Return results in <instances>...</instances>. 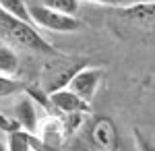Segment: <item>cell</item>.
<instances>
[{"mask_svg": "<svg viewBox=\"0 0 155 151\" xmlns=\"http://www.w3.org/2000/svg\"><path fill=\"white\" fill-rule=\"evenodd\" d=\"M91 143L93 147H97V151H118L120 147V137L116 124L110 120V118L99 116L93 120L91 124Z\"/></svg>", "mask_w": 155, "mask_h": 151, "instance_id": "cell-6", "label": "cell"}, {"mask_svg": "<svg viewBox=\"0 0 155 151\" xmlns=\"http://www.w3.org/2000/svg\"><path fill=\"white\" fill-rule=\"evenodd\" d=\"M0 130L8 135V133H15V130H21V126H19V124H17L12 118L4 116V114L0 112Z\"/></svg>", "mask_w": 155, "mask_h": 151, "instance_id": "cell-16", "label": "cell"}, {"mask_svg": "<svg viewBox=\"0 0 155 151\" xmlns=\"http://www.w3.org/2000/svg\"><path fill=\"white\" fill-rule=\"evenodd\" d=\"M41 4L62 15H71V17H77L79 12V0H41Z\"/></svg>", "mask_w": 155, "mask_h": 151, "instance_id": "cell-13", "label": "cell"}, {"mask_svg": "<svg viewBox=\"0 0 155 151\" xmlns=\"http://www.w3.org/2000/svg\"><path fill=\"white\" fill-rule=\"evenodd\" d=\"M85 62L83 58H56L46 64L44 69V91L52 93V91H58V89H64L68 87L71 79L83 69Z\"/></svg>", "mask_w": 155, "mask_h": 151, "instance_id": "cell-3", "label": "cell"}, {"mask_svg": "<svg viewBox=\"0 0 155 151\" xmlns=\"http://www.w3.org/2000/svg\"><path fill=\"white\" fill-rule=\"evenodd\" d=\"M52 112H56L58 116H74V114H83L87 116L91 112V104H87L85 99H81L77 93H72L68 87L58 89V91L48 93Z\"/></svg>", "mask_w": 155, "mask_h": 151, "instance_id": "cell-5", "label": "cell"}, {"mask_svg": "<svg viewBox=\"0 0 155 151\" xmlns=\"http://www.w3.org/2000/svg\"><path fill=\"white\" fill-rule=\"evenodd\" d=\"M35 135L46 145L62 151V145H64V139H66V128H64V122L58 114H48V116L39 118Z\"/></svg>", "mask_w": 155, "mask_h": 151, "instance_id": "cell-7", "label": "cell"}, {"mask_svg": "<svg viewBox=\"0 0 155 151\" xmlns=\"http://www.w3.org/2000/svg\"><path fill=\"white\" fill-rule=\"evenodd\" d=\"M6 139H8V151H31L29 143H27V137H25V130L8 133Z\"/></svg>", "mask_w": 155, "mask_h": 151, "instance_id": "cell-14", "label": "cell"}, {"mask_svg": "<svg viewBox=\"0 0 155 151\" xmlns=\"http://www.w3.org/2000/svg\"><path fill=\"white\" fill-rule=\"evenodd\" d=\"M27 89V83H23L17 77H8V75H0V97H12L19 95Z\"/></svg>", "mask_w": 155, "mask_h": 151, "instance_id": "cell-12", "label": "cell"}, {"mask_svg": "<svg viewBox=\"0 0 155 151\" xmlns=\"http://www.w3.org/2000/svg\"><path fill=\"white\" fill-rule=\"evenodd\" d=\"M132 137H134V145H137V151H155V143L147 135H143L139 128L132 130Z\"/></svg>", "mask_w": 155, "mask_h": 151, "instance_id": "cell-15", "label": "cell"}, {"mask_svg": "<svg viewBox=\"0 0 155 151\" xmlns=\"http://www.w3.org/2000/svg\"><path fill=\"white\" fill-rule=\"evenodd\" d=\"M0 151H8V139H6V133L0 130Z\"/></svg>", "mask_w": 155, "mask_h": 151, "instance_id": "cell-19", "label": "cell"}, {"mask_svg": "<svg viewBox=\"0 0 155 151\" xmlns=\"http://www.w3.org/2000/svg\"><path fill=\"white\" fill-rule=\"evenodd\" d=\"M12 120L21 126V130L25 133H31L35 135L37 133V124H39V116H37V104L31 99V97H23L19 99L15 110H12Z\"/></svg>", "mask_w": 155, "mask_h": 151, "instance_id": "cell-8", "label": "cell"}, {"mask_svg": "<svg viewBox=\"0 0 155 151\" xmlns=\"http://www.w3.org/2000/svg\"><path fill=\"white\" fill-rule=\"evenodd\" d=\"M0 8L4 12H8L12 17L21 19V21H27L31 23V17H29V4L25 0H0ZM33 25V23H31Z\"/></svg>", "mask_w": 155, "mask_h": 151, "instance_id": "cell-11", "label": "cell"}, {"mask_svg": "<svg viewBox=\"0 0 155 151\" xmlns=\"http://www.w3.org/2000/svg\"><path fill=\"white\" fill-rule=\"evenodd\" d=\"M118 8H130V6H139V4H151L155 0H116Z\"/></svg>", "mask_w": 155, "mask_h": 151, "instance_id": "cell-17", "label": "cell"}, {"mask_svg": "<svg viewBox=\"0 0 155 151\" xmlns=\"http://www.w3.org/2000/svg\"><path fill=\"white\" fill-rule=\"evenodd\" d=\"M29 17L33 27L46 29V31H56V33H72L81 27L79 17L62 15L58 11H52L44 4H31L29 6Z\"/></svg>", "mask_w": 155, "mask_h": 151, "instance_id": "cell-2", "label": "cell"}, {"mask_svg": "<svg viewBox=\"0 0 155 151\" xmlns=\"http://www.w3.org/2000/svg\"><path fill=\"white\" fill-rule=\"evenodd\" d=\"M19 72V56L11 46L0 42V75L15 77Z\"/></svg>", "mask_w": 155, "mask_h": 151, "instance_id": "cell-9", "label": "cell"}, {"mask_svg": "<svg viewBox=\"0 0 155 151\" xmlns=\"http://www.w3.org/2000/svg\"><path fill=\"white\" fill-rule=\"evenodd\" d=\"M85 2H91V4H101V6H114V8H118V2H116V0H85Z\"/></svg>", "mask_w": 155, "mask_h": 151, "instance_id": "cell-18", "label": "cell"}, {"mask_svg": "<svg viewBox=\"0 0 155 151\" xmlns=\"http://www.w3.org/2000/svg\"><path fill=\"white\" fill-rule=\"evenodd\" d=\"M0 42L6 44V46L11 44V48L19 46L25 48V50H31V52L48 54V56L58 54L56 48L50 42H46L31 23L21 21V19L12 17L8 12H4L2 8H0Z\"/></svg>", "mask_w": 155, "mask_h": 151, "instance_id": "cell-1", "label": "cell"}, {"mask_svg": "<svg viewBox=\"0 0 155 151\" xmlns=\"http://www.w3.org/2000/svg\"><path fill=\"white\" fill-rule=\"evenodd\" d=\"M101 81H104V69L85 64L83 69L71 79L68 89H71L72 93H77L81 99H85L87 104H91L93 97L97 95V89H99Z\"/></svg>", "mask_w": 155, "mask_h": 151, "instance_id": "cell-4", "label": "cell"}, {"mask_svg": "<svg viewBox=\"0 0 155 151\" xmlns=\"http://www.w3.org/2000/svg\"><path fill=\"white\" fill-rule=\"evenodd\" d=\"M118 11L132 21H155V2L139 4V6H130V8H118Z\"/></svg>", "mask_w": 155, "mask_h": 151, "instance_id": "cell-10", "label": "cell"}]
</instances>
